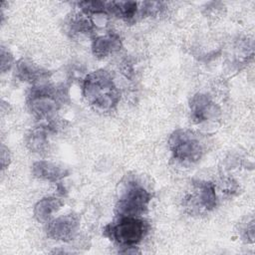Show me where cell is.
Returning a JSON list of instances; mask_svg holds the SVG:
<instances>
[{
	"label": "cell",
	"mask_w": 255,
	"mask_h": 255,
	"mask_svg": "<svg viewBox=\"0 0 255 255\" xmlns=\"http://www.w3.org/2000/svg\"><path fill=\"white\" fill-rule=\"evenodd\" d=\"M63 206V201L55 196H47L40 199L34 206V217L39 222H48L54 213Z\"/></svg>",
	"instance_id": "cell-14"
},
{
	"label": "cell",
	"mask_w": 255,
	"mask_h": 255,
	"mask_svg": "<svg viewBox=\"0 0 255 255\" xmlns=\"http://www.w3.org/2000/svg\"><path fill=\"white\" fill-rule=\"evenodd\" d=\"M79 228L80 217L75 213H69L48 221L45 230L49 238L69 242L75 238Z\"/></svg>",
	"instance_id": "cell-7"
},
{
	"label": "cell",
	"mask_w": 255,
	"mask_h": 255,
	"mask_svg": "<svg viewBox=\"0 0 255 255\" xmlns=\"http://www.w3.org/2000/svg\"><path fill=\"white\" fill-rule=\"evenodd\" d=\"M151 198V193L145 187L129 181L117 201L116 211L119 215L139 216L147 210Z\"/></svg>",
	"instance_id": "cell-5"
},
{
	"label": "cell",
	"mask_w": 255,
	"mask_h": 255,
	"mask_svg": "<svg viewBox=\"0 0 255 255\" xmlns=\"http://www.w3.org/2000/svg\"><path fill=\"white\" fill-rule=\"evenodd\" d=\"M65 96L63 88L50 84H37L31 88L27 96V106L36 119L54 120Z\"/></svg>",
	"instance_id": "cell-2"
},
{
	"label": "cell",
	"mask_w": 255,
	"mask_h": 255,
	"mask_svg": "<svg viewBox=\"0 0 255 255\" xmlns=\"http://www.w3.org/2000/svg\"><path fill=\"white\" fill-rule=\"evenodd\" d=\"M66 29L69 35L73 38L82 35H89L94 30V23L90 19L89 15L85 13H75L72 14L67 22Z\"/></svg>",
	"instance_id": "cell-13"
},
{
	"label": "cell",
	"mask_w": 255,
	"mask_h": 255,
	"mask_svg": "<svg viewBox=\"0 0 255 255\" xmlns=\"http://www.w3.org/2000/svg\"><path fill=\"white\" fill-rule=\"evenodd\" d=\"M148 229V223L138 216L120 215L104 228V235L123 247L131 248L145 237Z\"/></svg>",
	"instance_id": "cell-3"
},
{
	"label": "cell",
	"mask_w": 255,
	"mask_h": 255,
	"mask_svg": "<svg viewBox=\"0 0 255 255\" xmlns=\"http://www.w3.org/2000/svg\"><path fill=\"white\" fill-rule=\"evenodd\" d=\"M242 237L249 243L254 242V221L251 220L242 229Z\"/></svg>",
	"instance_id": "cell-18"
},
{
	"label": "cell",
	"mask_w": 255,
	"mask_h": 255,
	"mask_svg": "<svg viewBox=\"0 0 255 255\" xmlns=\"http://www.w3.org/2000/svg\"><path fill=\"white\" fill-rule=\"evenodd\" d=\"M82 93L94 110L104 113L113 111L121 99V92L112 75L103 69L93 71L85 77Z\"/></svg>",
	"instance_id": "cell-1"
},
{
	"label": "cell",
	"mask_w": 255,
	"mask_h": 255,
	"mask_svg": "<svg viewBox=\"0 0 255 255\" xmlns=\"http://www.w3.org/2000/svg\"><path fill=\"white\" fill-rule=\"evenodd\" d=\"M10 152L8 150V148L2 144L1 146V166H2V169H5L9 163H10Z\"/></svg>",
	"instance_id": "cell-19"
},
{
	"label": "cell",
	"mask_w": 255,
	"mask_h": 255,
	"mask_svg": "<svg viewBox=\"0 0 255 255\" xmlns=\"http://www.w3.org/2000/svg\"><path fill=\"white\" fill-rule=\"evenodd\" d=\"M122 46L123 43L120 35L115 32H109L105 35L98 36L93 40L92 52L95 57L104 59L120 51Z\"/></svg>",
	"instance_id": "cell-10"
},
{
	"label": "cell",
	"mask_w": 255,
	"mask_h": 255,
	"mask_svg": "<svg viewBox=\"0 0 255 255\" xmlns=\"http://www.w3.org/2000/svg\"><path fill=\"white\" fill-rule=\"evenodd\" d=\"M13 63V56L12 54L6 50L4 47L1 48V72L5 73L7 70L10 69Z\"/></svg>",
	"instance_id": "cell-17"
},
{
	"label": "cell",
	"mask_w": 255,
	"mask_h": 255,
	"mask_svg": "<svg viewBox=\"0 0 255 255\" xmlns=\"http://www.w3.org/2000/svg\"><path fill=\"white\" fill-rule=\"evenodd\" d=\"M168 146L173 157L183 163L197 162L204 153V145L199 136L189 130H174L168 139Z\"/></svg>",
	"instance_id": "cell-4"
},
{
	"label": "cell",
	"mask_w": 255,
	"mask_h": 255,
	"mask_svg": "<svg viewBox=\"0 0 255 255\" xmlns=\"http://www.w3.org/2000/svg\"><path fill=\"white\" fill-rule=\"evenodd\" d=\"M139 7L135 1H109L108 14H113L127 22L135 20Z\"/></svg>",
	"instance_id": "cell-15"
},
{
	"label": "cell",
	"mask_w": 255,
	"mask_h": 255,
	"mask_svg": "<svg viewBox=\"0 0 255 255\" xmlns=\"http://www.w3.org/2000/svg\"><path fill=\"white\" fill-rule=\"evenodd\" d=\"M183 205L191 214H200L213 210L217 205L215 184L210 181H195L191 190L183 199Z\"/></svg>",
	"instance_id": "cell-6"
},
{
	"label": "cell",
	"mask_w": 255,
	"mask_h": 255,
	"mask_svg": "<svg viewBox=\"0 0 255 255\" xmlns=\"http://www.w3.org/2000/svg\"><path fill=\"white\" fill-rule=\"evenodd\" d=\"M15 76L22 82L37 85L48 79L51 76V72L28 59H21L16 64Z\"/></svg>",
	"instance_id": "cell-9"
},
{
	"label": "cell",
	"mask_w": 255,
	"mask_h": 255,
	"mask_svg": "<svg viewBox=\"0 0 255 255\" xmlns=\"http://www.w3.org/2000/svg\"><path fill=\"white\" fill-rule=\"evenodd\" d=\"M32 173L39 179L47 180L50 182H57L68 176L69 170L54 162L39 160L33 163Z\"/></svg>",
	"instance_id": "cell-11"
},
{
	"label": "cell",
	"mask_w": 255,
	"mask_h": 255,
	"mask_svg": "<svg viewBox=\"0 0 255 255\" xmlns=\"http://www.w3.org/2000/svg\"><path fill=\"white\" fill-rule=\"evenodd\" d=\"M55 132L50 125L33 128L26 136L27 147L35 153L42 154L49 148V134Z\"/></svg>",
	"instance_id": "cell-12"
},
{
	"label": "cell",
	"mask_w": 255,
	"mask_h": 255,
	"mask_svg": "<svg viewBox=\"0 0 255 255\" xmlns=\"http://www.w3.org/2000/svg\"><path fill=\"white\" fill-rule=\"evenodd\" d=\"M190 118L196 124L215 120L220 115V109L210 96L197 93L189 102Z\"/></svg>",
	"instance_id": "cell-8"
},
{
	"label": "cell",
	"mask_w": 255,
	"mask_h": 255,
	"mask_svg": "<svg viewBox=\"0 0 255 255\" xmlns=\"http://www.w3.org/2000/svg\"><path fill=\"white\" fill-rule=\"evenodd\" d=\"M78 6L81 11L87 15L93 14H108V2L107 1H81L78 2Z\"/></svg>",
	"instance_id": "cell-16"
}]
</instances>
